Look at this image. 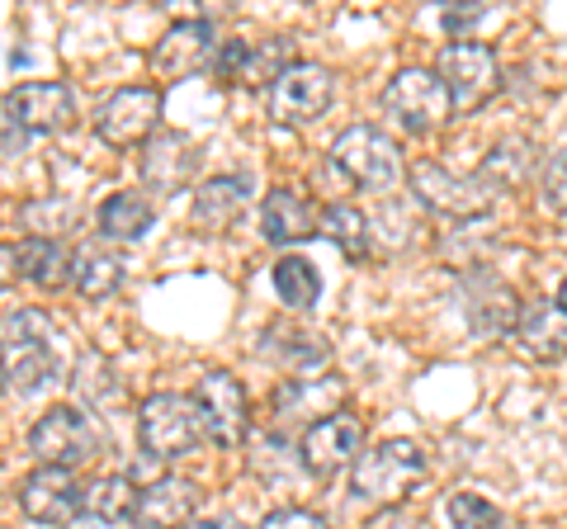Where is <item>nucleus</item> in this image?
I'll return each mask as SVG.
<instances>
[{"label": "nucleus", "instance_id": "0eeeda50", "mask_svg": "<svg viewBox=\"0 0 567 529\" xmlns=\"http://www.w3.org/2000/svg\"><path fill=\"white\" fill-rule=\"evenodd\" d=\"M383 110L393 114L406 133H435L445 128L454 104H450V91L431 66H402V72L383 85Z\"/></svg>", "mask_w": 567, "mask_h": 529}, {"label": "nucleus", "instance_id": "f8f14e48", "mask_svg": "<svg viewBox=\"0 0 567 529\" xmlns=\"http://www.w3.org/2000/svg\"><path fill=\"white\" fill-rule=\"evenodd\" d=\"M162 123V91L156 85H123L95 110V133L110 147H133L147 143Z\"/></svg>", "mask_w": 567, "mask_h": 529}, {"label": "nucleus", "instance_id": "5701e85b", "mask_svg": "<svg viewBox=\"0 0 567 529\" xmlns=\"http://www.w3.org/2000/svg\"><path fill=\"white\" fill-rule=\"evenodd\" d=\"M260 232L275 246H293L317 237V208L308 204V194H298L289 185H275L260 204Z\"/></svg>", "mask_w": 567, "mask_h": 529}, {"label": "nucleus", "instance_id": "20e7f679", "mask_svg": "<svg viewBox=\"0 0 567 529\" xmlns=\"http://www.w3.org/2000/svg\"><path fill=\"white\" fill-rule=\"evenodd\" d=\"M331 162H336V170H341L346 180L364 185V189H379V194L393 189L406 175L402 147L383 128H374V123H354V128H346L341 137H336Z\"/></svg>", "mask_w": 567, "mask_h": 529}, {"label": "nucleus", "instance_id": "39448f33", "mask_svg": "<svg viewBox=\"0 0 567 529\" xmlns=\"http://www.w3.org/2000/svg\"><path fill=\"white\" fill-rule=\"evenodd\" d=\"M435 76L445 81L454 114H473L502 91V62L487 43H473V39H458L435 58Z\"/></svg>", "mask_w": 567, "mask_h": 529}, {"label": "nucleus", "instance_id": "4468645a", "mask_svg": "<svg viewBox=\"0 0 567 529\" xmlns=\"http://www.w3.org/2000/svg\"><path fill=\"white\" fill-rule=\"evenodd\" d=\"M20 510L33 525H66L85 510V491L71 468H33L20 483Z\"/></svg>", "mask_w": 567, "mask_h": 529}, {"label": "nucleus", "instance_id": "a878e982", "mask_svg": "<svg viewBox=\"0 0 567 529\" xmlns=\"http://www.w3.org/2000/svg\"><path fill=\"white\" fill-rule=\"evenodd\" d=\"M156 222V208L142 189H118L100 208V232L110 241H142Z\"/></svg>", "mask_w": 567, "mask_h": 529}, {"label": "nucleus", "instance_id": "1a4fd4ad", "mask_svg": "<svg viewBox=\"0 0 567 529\" xmlns=\"http://www.w3.org/2000/svg\"><path fill=\"white\" fill-rule=\"evenodd\" d=\"M406 185H412V194L425 208H435V214H445V218H458V222L483 218L492 208V189H487L483 175H454L440 162H412L406 166Z\"/></svg>", "mask_w": 567, "mask_h": 529}, {"label": "nucleus", "instance_id": "412c9836", "mask_svg": "<svg viewBox=\"0 0 567 529\" xmlns=\"http://www.w3.org/2000/svg\"><path fill=\"white\" fill-rule=\"evenodd\" d=\"M199 516V487L189 478H156L137 497V529H185Z\"/></svg>", "mask_w": 567, "mask_h": 529}, {"label": "nucleus", "instance_id": "6e6552de", "mask_svg": "<svg viewBox=\"0 0 567 529\" xmlns=\"http://www.w3.org/2000/svg\"><path fill=\"white\" fill-rule=\"evenodd\" d=\"M137 439L152 458H175L204 439V421L194 397L185 393H152L137 407Z\"/></svg>", "mask_w": 567, "mask_h": 529}, {"label": "nucleus", "instance_id": "423d86ee", "mask_svg": "<svg viewBox=\"0 0 567 529\" xmlns=\"http://www.w3.org/2000/svg\"><path fill=\"white\" fill-rule=\"evenodd\" d=\"M458 298H464V317H468V331L477 341H502L520 322L516 284H506V279L496 270H487V264H464V274H458Z\"/></svg>", "mask_w": 567, "mask_h": 529}, {"label": "nucleus", "instance_id": "cd10ccee", "mask_svg": "<svg viewBox=\"0 0 567 529\" xmlns=\"http://www.w3.org/2000/svg\"><path fill=\"white\" fill-rule=\"evenodd\" d=\"M137 497H142V487L128 473H110V478H95L85 487V516L95 525H123L137 516Z\"/></svg>", "mask_w": 567, "mask_h": 529}, {"label": "nucleus", "instance_id": "b1692460", "mask_svg": "<svg viewBox=\"0 0 567 529\" xmlns=\"http://www.w3.org/2000/svg\"><path fill=\"white\" fill-rule=\"evenodd\" d=\"M516 345L525 350L529 360H539V364L567 360V312L558 303H529V308H520Z\"/></svg>", "mask_w": 567, "mask_h": 529}, {"label": "nucleus", "instance_id": "c85d7f7f", "mask_svg": "<svg viewBox=\"0 0 567 529\" xmlns=\"http://www.w3.org/2000/svg\"><path fill=\"white\" fill-rule=\"evenodd\" d=\"M270 279H275V293L284 298V308H293V312H308L322 298V274L303 256H279Z\"/></svg>", "mask_w": 567, "mask_h": 529}, {"label": "nucleus", "instance_id": "58836bf2", "mask_svg": "<svg viewBox=\"0 0 567 529\" xmlns=\"http://www.w3.org/2000/svg\"><path fill=\"white\" fill-rule=\"evenodd\" d=\"M10 387V364H6V350H0V393Z\"/></svg>", "mask_w": 567, "mask_h": 529}, {"label": "nucleus", "instance_id": "72a5a7b5", "mask_svg": "<svg viewBox=\"0 0 567 529\" xmlns=\"http://www.w3.org/2000/svg\"><path fill=\"white\" fill-rule=\"evenodd\" d=\"M539 204L544 214H567V147L548 156L539 170Z\"/></svg>", "mask_w": 567, "mask_h": 529}, {"label": "nucleus", "instance_id": "aec40b11", "mask_svg": "<svg viewBox=\"0 0 567 529\" xmlns=\"http://www.w3.org/2000/svg\"><path fill=\"white\" fill-rule=\"evenodd\" d=\"M199 170V143L185 133H156L147 143V156H142V185L156 194H175L194 180Z\"/></svg>", "mask_w": 567, "mask_h": 529}, {"label": "nucleus", "instance_id": "ea45409f", "mask_svg": "<svg viewBox=\"0 0 567 529\" xmlns=\"http://www.w3.org/2000/svg\"><path fill=\"white\" fill-rule=\"evenodd\" d=\"M558 308L567 312V279H563V289H558Z\"/></svg>", "mask_w": 567, "mask_h": 529}, {"label": "nucleus", "instance_id": "6ab92c4d", "mask_svg": "<svg viewBox=\"0 0 567 529\" xmlns=\"http://www.w3.org/2000/svg\"><path fill=\"white\" fill-rule=\"evenodd\" d=\"M246 199H251V175H213V180L194 189L189 222L208 237H223V232H233L237 218L246 214Z\"/></svg>", "mask_w": 567, "mask_h": 529}, {"label": "nucleus", "instance_id": "e433bc0d", "mask_svg": "<svg viewBox=\"0 0 567 529\" xmlns=\"http://www.w3.org/2000/svg\"><path fill=\"white\" fill-rule=\"evenodd\" d=\"M185 529H241L233 516H194Z\"/></svg>", "mask_w": 567, "mask_h": 529}, {"label": "nucleus", "instance_id": "9b49d317", "mask_svg": "<svg viewBox=\"0 0 567 529\" xmlns=\"http://www.w3.org/2000/svg\"><path fill=\"white\" fill-rule=\"evenodd\" d=\"M336 95V76L327 72L322 62H293L275 76V85L265 91L270 100V118L275 123H312L331 110Z\"/></svg>", "mask_w": 567, "mask_h": 529}, {"label": "nucleus", "instance_id": "f704fd0d", "mask_svg": "<svg viewBox=\"0 0 567 529\" xmlns=\"http://www.w3.org/2000/svg\"><path fill=\"white\" fill-rule=\"evenodd\" d=\"M256 529H327V520L317 516V510H308V506H279Z\"/></svg>", "mask_w": 567, "mask_h": 529}, {"label": "nucleus", "instance_id": "c756f323", "mask_svg": "<svg viewBox=\"0 0 567 529\" xmlns=\"http://www.w3.org/2000/svg\"><path fill=\"white\" fill-rule=\"evenodd\" d=\"M317 232L341 246L350 260H364L369 256V218L354 204H327L322 208V222H317Z\"/></svg>", "mask_w": 567, "mask_h": 529}, {"label": "nucleus", "instance_id": "393cba45", "mask_svg": "<svg viewBox=\"0 0 567 529\" xmlns=\"http://www.w3.org/2000/svg\"><path fill=\"white\" fill-rule=\"evenodd\" d=\"M14 274L29 279L33 289H62V284H71V251L62 241L24 237L14 246Z\"/></svg>", "mask_w": 567, "mask_h": 529}, {"label": "nucleus", "instance_id": "f03ea898", "mask_svg": "<svg viewBox=\"0 0 567 529\" xmlns=\"http://www.w3.org/2000/svg\"><path fill=\"white\" fill-rule=\"evenodd\" d=\"M425 478V454L416 439H383L354 458L350 491L364 506H398Z\"/></svg>", "mask_w": 567, "mask_h": 529}, {"label": "nucleus", "instance_id": "473e14b6", "mask_svg": "<svg viewBox=\"0 0 567 529\" xmlns=\"http://www.w3.org/2000/svg\"><path fill=\"white\" fill-rule=\"evenodd\" d=\"M71 222H76V208H71L66 199H33V204H24V227H29V237L58 241Z\"/></svg>", "mask_w": 567, "mask_h": 529}, {"label": "nucleus", "instance_id": "2f4dec72", "mask_svg": "<svg viewBox=\"0 0 567 529\" xmlns=\"http://www.w3.org/2000/svg\"><path fill=\"white\" fill-rule=\"evenodd\" d=\"M525 152H529L525 137H511V143H496V147H492V156L483 162V180H487L492 194L506 189V185H516L520 175H525V166H529Z\"/></svg>", "mask_w": 567, "mask_h": 529}, {"label": "nucleus", "instance_id": "2eb2a0df", "mask_svg": "<svg viewBox=\"0 0 567 529\" xmlns=\"http://www.w3.org/2000/svg\"><path fill=\"white\" fill-rule=\"evenodd\" d=\"M213 52H218V43H213V24L208 20H181L156 39L152 72H156V81H171V85L189 81V76H199L204 66H213Z\"/></svg>", "mask_w": 567, "mask_h": 529}, {"label": "nucleus", "instance_id": "bb28decb", "mask_svg": "<svg viewBox=\"0 0 567 529\" xmlns=\"http://www.w3.org/2000/svg\"><path fill=\"white\" fill-rule=\"evenodd\" d=\"M71 284H76L81 298H91V303H100V298L118 293L123 284V260L110 251V246H81V251H71Z\"/></svg>", "mask_w": 567, "mask_h": 529}, {"label": "nucleus", "instance_id": "f3484780", "mask_svg": "<svg viewBox=\"0 0 567 529\" xmlns=\"http://www.w3.org/2000/svg\"><path fill=\"white\" fill-rule=\"evenodd\" d=\"M293 62L298 58L284 39H270V43L227 39V43H218V52H213V72H218L227 85H265V91H270L275 76Z\"/></svg>", "mask_w": 567, "mask_h": 529}, {"label": "nucleus", "instance_id": "dca6fc26", "mask_svg": "<svg viewBox=\"0 0 567 529\" xmlns=\"http://www.w3.org/2000/svg\"><path fill=\"white\" fill-rule=\"evenodd\" d=\"M0 110L24 133H62L71 114H76V100H71L62 81H24V85H14V91H6Z\"/></svg>", "mask_w": 567, "mask_h": 529}, {"label": "nucleus", "instance_id": "ddd939ff", "mask_svg": "<svg viewBox=\"0 0 567 529\" xmlns=\"http://www.w3.org/2000/svg\"><path fill=\"white\" fill-rule=\"evenodd\" d=\"M303 468L317 473V478H331L341 468H354V458L364 454V421L350 412H336L327 421L303 431Z\"/></svg>", "mask_w": 567, "mask_h": 529}, {"label": "nucleus", "instance_id": "4c0bfd02", "mask_svg": "<svg viewBox=\"0 0 567 529\" xmlns=\"http://www.w3.org/2000/svg\"><path fill=\"white\" fill-rule=\"evenodd\" d=\"M10 279H14V246L0 241V289H6Z\"/></svg>", "mask_w": 567, "mask_h": 529}, {"label": "nucleus", "instance_id": "c9c22d12", "mask_svg": "<svg viewBox=\"0 0 567 529\" xmlns=\"http://www.w3.org/2000/svg\"><path fill=\"white\" fill-rule=\"evenodd\" d=\"M483 6H464V0H454V6H445V10H440V29H445V33H454V43L458 39H464V33L477 24V20H483Z\"/></svg>", "mask_w": 567, "mask_h": 529}, {"label": "nucleus", "instance_id": "4be33fe9", "mask_svg": "<svg viewBox=\"0 0 567 529\" xmlns=\"http://www.w3.org/2000/svg\"><path fill=\"white\" fill-rule=\"evenodd\" d=\"M260 350L275 364L293 369V374H317V369L331 360V341L322 336V331L303 326V322H275V326H265Z\"/></svg>", "mask_w": 567, "mask_h": 529}, {"label": "nucleus", "instance_id": "f257e3e1", "mask_svg": "<svg viewBox=\"0 0 567 529\" xmlns=\"http://www.w3.org/2000/svg\"><path fill=\"white\" fill-rule=\"evenodd\" d=\"M0 350L10 364V387L20 393H43L58 378V326L39 308H20L0 317Z\"/></svg>", "mask_w": 567, "mask_h": 529}, {"label": "nucleus", "instance_id": "7c9ffc66", "mask_svg": "<svg viewBox=\"0 0 567 529\" xmlns=\"http://www.w3.org/2000/svg\"><path fill=\"white\" fill-rule=\"evenodd\" d=\"M445 516H450L454 529H506L502 506L477 497V491H454V497L445 501Z\"/></svg>", "mask_w": 567, "mask_h": 529}, {"label": "nucleus", "instance_id": "9d476101", "mask_svg": "<svg viewBox=\"0 0 567 529\" xmlns=\"http://www.w3.org/2000/svg\"><path fill=\"white\" fill-rule=\"evenodd\" d=\"M194 407H199L204 435L223 449H237L246 431H251V402H246V387L237 383V374L227 369H208L194 387Z\"/></svg>", "mask_w": 567, "mask_h": 529}, {"label": "nucleus", "instance_id": "7ed1b4c3", "mask_svg": "<svg viewBox=\"0 0 567 529\" xmlns=\"http://www.w3.org/2000/svg\"><path fill=\"white\" fill-rule=\"evenodd\" d=\"M100 449H104L100 426L81 407H71V402L48 407L29 431V454L39 458L43 468H71L76 473L81 464H91Z\"/></svg>", "mask_w": 567, "mask_h": 529}, {"label": "nucleus", "instance_id": "a211bd4d", "mask_svg": "<svg viewBox=\"0 0 567 529\" xmlns=\"http://www.w3.org/2000/svg\"><path fill=\"white\" fill-rule=\"evenodd\" d=\"M350 387L346 378H317V383H279L275 387V421H279V435L289 426H317V421H327L346 407Z\"/></svg>", "mask_w": 567, "mask_h": 529}]
</instances>
